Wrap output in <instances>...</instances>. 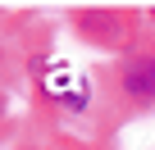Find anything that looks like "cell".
Masks as SVG:
<instances>
[{
	"label": "cell",
	"mask_w": 155,
	"mask_h": 150,
	"mask_svg": "<svg viewBox=\"0 0 155 150\" xmlns=\"http://www.w3.org/2000/svg\"><path fill=\"white\" fill-rule=\"evenodd\" d=\"M123 82H128V91H132V96H155V64H146V59L128 64Z\"/></svg>",
	"instance_id": "obj_1"
}]
</instances>
